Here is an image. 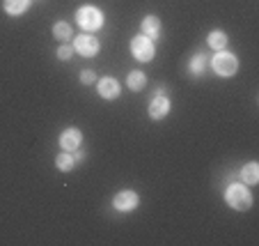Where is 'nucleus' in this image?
Segmentation results:
<instances>
[{"instance_id": "f257e3e1", "label": "nucleus", "mask_w": 259, "mask_h": 246, "mask_svg": "<svg viewBox=\"0 0 259 246\" xmlns=\"http://www.w3.org/2000/svg\"><path fill=\"white\" fill-rule=\"evenodd\" d=\"M225 200L232 209L245 212V209L252 207V193H250V189L245 184H230L225 191Z\"/></svg>"}, {"instance_id": "f03ea898", "label": "nucleus", "mask_w": 259, "mask_h": 246, "mask_svg": "<svg viewBox=\"0 0 259 246\" xmlns=\"http://www.w3.org/2000/svg\"><path fill=\"white\" fill-rule=\"evenodd\" d=\"M211 69H213L218 76H223V79H230V76L236 74V69H239V60H236L234 53H230V51H215V55L211 58Z\"/></svg>"}, {"instance_id": "7ed1b4c3", "label": "nucleus", "mask_w": 259, "mask_h": 246, "mask_svg": "<svg viewBox=\"0 0 259 246\" xmlns=\"http://www.w3.org/2000/svg\"><path fill=\"white\" fill-rule=\"evenodd\" d=\"M76 23L83 30H88V32H97L103 25V12L94 5H83L76 12Z\"/></svg>"}, {"instance_id": "20e7f679", "label": "nucleus", "mask_w": 259, "mask_h": 246, "mask_svg": "<svg viewBox=\"0 0 259 246\" xmlns=\"http://www.w3.org/2000/svg\"><path fill=\"white\" fill-rule=\"evenodd\" d=\"M131 53L138 62H152L154 55H156V46H154V40L145 37V34H138L131 40Z\"/></svg>"}, {"instance_id": "39448f33", "label": "nucleus", "mask_w": 259, "mask_h": 246, "mask_svg": "<svg viewBox=\"0 0 259 246\" xmlns=\"http://www.w3.org/2000/svg\"><path fill=\"white\" fill-rule=\"evenodd\" d=\"M99 49H101V44H99V40L94 37V34H90V32L76 34L73 51H76V53H80L83 58H94V55L99 53Z\"/></svg>"}, {"instance_id": "423d86ee", "label": "nucleus", "mask_w": 259, "mask_h": 246, "mask_svg": "<svg viewBox=\"0 0 259 246\" xmlns=\"http://www.w3.org/2000/svg\"><path fill=\"white\" fill-rule=\"evenodd\" d=\"M140 205V198H138L136 191H131V189H126V191H119L117 196L113 198V207L117 209V212H133L136 207Z\"/></svg>"}, {"instance_id": "0eeeda50", "label": "nucleus", "mask_w": 259, "mask_h": 246, "mask_svg": "<svg viewBox=\"0 0 259 246\" xmlns=\"http://www.w3.org/2000/svg\"><path fill=\"white\" fill-rule=\"evenodd\" d=\"M80 143H83V133H80V129L69 127L60 133V148H62L64 152H76V150L80 148Z\"/></svg>"}, {"instance_id": "6e6552de", "label": "nucleus", "mask_w": 259, "mask_h": 246, "mask_svg": "<svg viewBox=\"0 0 259 246\" xmlns=\"http://www.w3.org/2000/svg\"><path fill=\"white\" fill-rule=\"evenodd\" d=\"M97 92L101 94L103 99L113 101V99L119 97V92H122V85H119V81L113 79V76H103V79H99V83H97Z\"/></svg>"}, {"instance_id": "1a4fd4ad", "label": "nucleus", "mask_w": 259, "mask_h": 246, "mask_svg": "<svg viewBox=\"0 0 259 246\" xmlns=\"http://www.w3.org/2000/svg\"><path fill=\"white\" fill-rule=\"evenodd\" d=\"M170 109H172L170 99L163 97V94H156V97L152 99V103H149V118L152 120H163V118H167Z\"/></svg>"}, {"instance_id": "9d476101", "label": "nucleus", "mask_w": 259, "mask_h": 246, "mask_svg": "<svg viewBox=\"0 0 259 246\" xmlns=\"http://www.w3.org/2000/svg\"><path fill=\"white\" fill-rule=\"evenodd\" d=\"M140 28H142V34L149 37V40H158L163 32V25H161V21H158V16H152V14L142 19Z\"/></svg>"}, {"instance_id": "9b49d317", "label": "nucleus", "mask_w": 259, "mask_h": 246, "mask_svg": "<svg viewBox=\"0 0 259 246\" xmlns=\"http://www.w3.org/2000/svg\"><path fill=\"white\" fill-rule=\"evenodd\" d=\"M241 182L248 184V187H252V184L259 182V163L257 161H250L241 168Z\"/></svg>"}, {"instance_id": "f8f14e48", "label": "nucleus", "mask_w": 259, "mask_h": 246, "mask_svg": "<svg viewBox=\"0 0 259 246\" xmlns=\"http://www.w3.org/2000/svg\"><path fill=\"white\" fill-rule=\"evenodd\" d=\"M30 7V0H5V12L10 16H21L25 14Z\"/></svg>"}, {"instance_id": "ddd939ff", "label": "nucleus", "mask_w": 259, "mask_h": 246, "mask_svg": "<svg viewBox=\"0 0 259 246\" xmlns=\"http://www.w3.org/2000/svg\"><path fill=\"white\" fill-rule=\"evenodd\" d=\"M206 44L213 51H223L227 46V34L223 32V30H211L209 37H206Z\"/></svg>"}, {"instance_id": "4468645a", "label": "nucleus", "mask_w": 259, "mask_h": 246, "mask_svg": "<svg viewBox=\"0 0 259 246\" xmlns=\"http://www.w3.org/2000/svg\"><path fill=\"white\" fill-rule=\"evenodd\" d=\"M53 37L64 44V42H69L73 37V28L67 23V21H58V23L53 25Z\"/></svg>"}, {"instance_id": "2eb2a0df", "label": "nucleus", "mask_w": 259, "mask_h": 246, "mask_svg": "<svg viewBox=\"0 0 259 246\" xmlns=\"http://www.w3.org/2000/svg\"><path fill=\"white\" fill-rule=\"evenodd\" d=\"M55 166H58V170L60 172H69V170H73L76 168V161H73V154L71 152H60L58 157H55Z\"/></svg>"}, {"instance_id": "dca6fc26", "label": "nucleus", "mask_w": 259, "mask_h": 246, "mask_svg": "<svg viewBox=\"0 0 259 246\" xmlns=\"http://www.w3.org/2000/svg\"><path fill=\"white\" fill-rule=\"evenodd\" d=\"M126 85L131 88V92H140V90L147 85V76L136 69V72H131V74L126 76Z\"/></svg>"}, {"instance_id": "f3484780", "label": "nucleus", "mask_w": 259, "mask_h": 246, "mask_svg": "<svg viewBox=\"0 0 259 246\" xmlns=\"http://www.w3.org/2000/svg\"><path fill=\"white\" fill-rule=\"evenodd\" d=\"M188 72H191L193 76H202L206 72V58L202 53H197V55H193L191 58V62H188Z\"/></svg>"}, {"instance_id": "a211bd4d", "label": "nucleus", "mask_w": 259, "mask_h": 246, "mask_svg": "<svg viewBox=\"0 0 259 246\" xmlns=\"http://www.w3.org/2000/svg\"><path fill=\"white\" fill-rule=\"evenodd\" d=\"M76 53L73 51V44H69V42H64L62 46H60L58 51H55V55H58V60H62V62H67V60H71V55Z\"/></svg>"}, {"instance_id": "6ab92c4d", "label": "nucleus", "mask_w": 259, "mask_h": 246, "mask_svg": "<svg viewBox=\"0 0 259 246\" xmlns=\"http://www.w3.org/2000/svg\"><path fill=\"white\" fill-rule=\"evenodd\" d=\"M94 79H97V74H94L92 69H83V72H80V83L83 85H92Z\"/></svg>"}, {"instance_id": "aec40b11", "label": "nucleus", "mask_w": 259, "mask_h": 246, "mask_svg": "<svg viewBox=\"0 0 259 246\" xmlns=\"http://www.w3.org/2000/svg\"><path fill=\"white\" fill-rule=\"evenodd\" d=\"M73 154V161H76V163H80V161H85V152H83V150H76V152H71Z\"/></svg>"}]
</instances>
